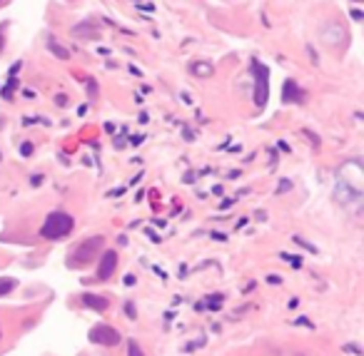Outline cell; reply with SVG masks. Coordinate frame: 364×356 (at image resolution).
<instances>
[{
    "mask_svg": "<svg viewBox=\"0 0 364 356\" xmlns=\"http://www.w3.org/2000/svg\"><path fill=\"white\" fill-rule=\"evenodd\" d=\"M73 227H75V219H73L68 212H50L48 219H45V225L40 227V237L55 242V239H60V237L70 234Z\"/></svg>",
    "mask_w": 364,
    "mask_h": 356,
    "instance_id": "cell-1",
    "label": "cell"
},
{
    "mask_svg": "<svg viewBox=\"0 0 364 356\" xmlns=\"http://www.w3.org/2000/svg\"><path fill=\"white\" fill-rule=\"evenodd\" d=\"M252 73H254V105L262 107L267 105V97H269V82H267V68L260 65L257 60H252Z\"/></svg>",
    "mask_w": 364,
    "mask_h": 356,
    "instance_id": "cell-2",
    "label": "cell"
},
{
    "mask_svg": "<svg viewBox=\"0 0 364 356\" xmlns=\"http://www.w3.org/2000/svg\"><path fill=\"white\" fill-rule=\"evenodd\" d=\"M100 249H102V237H93V239H88V242L80 244L75 252H73V257H70L73 262H70V266L93 262V257H95V254H100Z\"/></svg>",
    "mask_w": 364,
    "mask_h": 356,
    "instance_id": "cell-3",
    "label": "cell"
},
{
    "mask_svg": "<svg viewBox=\"0 0 364 356\" xmlns=\"http://www.w3.org/2000/svg\"><path fill=\"white\" fill-rule=\"evenodd\" d=\"M120 331H115L113 326H105V324H97L90 329V341L93 344H102V346H115L120 344Z\"/></svg>",
    "mask_w": 364,
    "mask_h": 356,
    "instance_id": "cell-4",
    "label": "cell"
},
{
    "mask_svg": "<svg viewBox=\"0 0 364 356\" xmlns=\"http://www.w3.org/2000/svg\"><path fill=\"white\" fill-rule=\"evenodd\" d=\"M115 269H117V254L113 249L102 252V254H100V266H97V279L100 281L110 279V277L115 274Z\"/></svg>",
    "mask_w": 364,
    "mask_h": 356,
    "instance_id": "cell-5",
    "label": "cell"
},
{
    "mask_svg": "<svg viewBox=\"0 0 364 356\" xmlns=\"http://www.w3.org/2000/svg\"><path fill=\"white\" fill-rule=\"evenodd\" d=\"M282 100L285 102H305V90L297 85V80H285L282 85Z\"/></svg>",
    "mask_w": 364,
    "mask_h": 356,
    "instance_id": "cell-6",
    "label": "cell"
},
{
    "mask_svg": "<svg viewBox=\"0 0 364 356\" xmlns=\"http://www.w3.org/2000/svg\"><path fill=\"white\" fill-rule=\"evenodd\" d=\"M73 35H77V38H93V40H97L100 38V30H97L95 25H90V23H80V25H75L73 28Z\"/></svg>",
    "mask_w": 364,
    "mask_h": 356,
    "instance_id": "cell-7",
    "label": "cell"
},
{
    "mask_svg": "<svg viewBox=\"0 0 364 356\" xmlns=\"http://www.w3.org/2000/svg\"><path fill=\"white\" fill-rule=\"evenodd\" d=\"M82 304L90 306V309H97V312H105V309H108V299H105V297H97V294H85V297H82Z\"/></svg>",
    "mask_w": 364,
    "mask_h": 356,
    "instance_id": "cell-8",
    "label": "cell"
},
{
    "mask_svg": "<svg viewBox=\"0 0 364 356\" xmlns=\"http://www.w3.org/2000/svg\"><path fill=\"white\" fill-rule=\"evenodd\" d=\"M48 50H50L53 55H58L60 60H68V57H70V53H68V50H65L62 45H58V42H55V38H53V35H48Z\"/></svg>",
    "mask_w": 364,
    "mask_h": 356,
    "instance_id": "cell-9",
    "label": "cell"
},
{
    "mask_svg": "<svg viewBox=\"0 0 364 356\" xmlns=\"http://www.w3.org/2000/svg\"><path fill=\"white\" fill-rule=\"evenodd\" d=\"M190 70H192V73H195L197 77H210L215 68H212L210 62H192V65H190Z\"/></svg>",
    "mask_w": 364,
    "mask_h": 356,
    "instance_id": "cell-10",
    "label": "cell"
},
{
    "mask_svg": "<svg viewBox=\"0 0 364 356\" xmlns=\"http://www.w3.org/2000/svg\"><path fill=\"white\" fill-rule=\"evenodd\" d=\"M127 356H145V351L140 349V344H137L135 339H130V341H127Z\"/></svg>",
    "mask_w": 364,
    "mask_h": 356,
    "instance_id": "cell-11",
    "label": "cell"
},
{
    "mask_svg": "<svg viewBox=\"0 0 364 356\" xmlns=\"http://www.w3.org/2000/svg\"><path fill=\"white\" fill-rule=\"evenodd\" d=\"M13 289H15V279H8V277L0 279V297L8 294V292H13Z\"/></svg>",
    "mask_w": 364,
    "mask_h": 356,
    "instance_id": "cell-12",
    "label": "cell"
},
{
    "mask_svg": "<svg viewBox=\"0 0 364 356\" xmlns=\"http://www.w3.org/2000/svg\"><path fill=\"white\" fill-rule=\"evenodd\" d=\"M85 82H88V95H90V100H97V82L93 77H88Z\"/></svg>",
    "mask_w": 364,
    "mask_h": 356,
    "instance_id": "cell-13",
    "label": "cell"
},
{
    "mask_svg": "<svg viewBox=\"0 0 364 356\" xmlns=\"http://www.w3.org/2000/svg\"><path fill=\"white\" fill-rule=\"evenodd\" d=\"M3 33H5V25H0V53H3V48H5V38H3Z\"/></svg>",
    "mask_w": 364,
    "mask_h": 356,
    "instance_id": "cell-14",
    "label": "cell"
},
{
    "mask_svg": "<svg viewBox=\"0 0 364 356\" xmlns=\"http://www.w3.org/2000/svg\"><path fill=\"white\" fill-rule=\"evenodd\" d=\"M20 152H23V154H30V152H33V145H23Z\"/></svg>",
    "mask_w": 364,
    "mask_h": 356,
    "instance_id": "cell-15",
    "label": "cell"
},
{
    "mask_svg": "<svg viewBox=\"0 0 364 356\" xmlns=\"http://www.w3.org/2000/svg\"><path fill=\"white\" fill-rule=\"evenodd\" d=\"M285 259H289L292 266H299V257H285Z\"/></svg>",
    "mask_w": 364,
    "mask_h": 356,
    "instance_id": "cell-16",
    "label": "cell"
},
{
    "mask_svg": "<svg viewBox=\"0 0 364 356\" xmlns=\"http://www.w3.org/2000/svg\"><path fill=\"white\" fill-rule=\"evenodd\" d=\"M0 5H3V0H0Z\"/></svg>",
    "mask_w": 364,
    "mask_h": 356,
    "instance_id": "cell-17",
    "label": "cell"
}]
</instances>
